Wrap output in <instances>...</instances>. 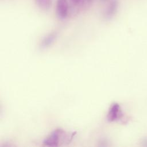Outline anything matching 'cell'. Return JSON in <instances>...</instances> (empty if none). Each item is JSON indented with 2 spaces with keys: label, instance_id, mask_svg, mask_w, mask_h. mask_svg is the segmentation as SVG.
<instances>
[{
  "label": "cell",
  "instance_id": "277c9868",
  "mask_svg": "<svg viewBox=\"0 0 147 147\" xmlns=\"http://www.w3.org/2000/svg\"><path fill=\"white\" fill-rule=\"evenodd\" d=\"M56 37L57 35L56 33H52L48 34L42 40L41 42V47L42 48H46L50 47L55 41Z\"/></svg>",
  "mask_w": 147,
  "mask_h": 147
},
{
  "label": "cell",
  "instance_id": "8992f818",
  "mask_svg": "<svg viewBox=\"0 0 147 147\" xmlns=\"http://www.w3.org/2000/svg\"><path fill=\"white\" fill-rule=\"evenodd\" d=\"M37 6L42 10H48L51 6L52 0H34Z\"/></svg>",
  "mask_w": 147,
  "mask_h": 147
},
{
  "label": "cell",
  "instance_id": "7a4b0ae2",
  "mask_svg": "<svg viewBox=\"0 0 147 147\" xmlns=\"http://www.w3.org/2000/svg\"><path fill=\"white\" fill-rule=\"evenodd\" d=\"M56 14L60 20L65 19L69 13L68 0H57L56 3Z\"/></svg>",
  "mask_w": 147,
  "mask_h": 147
},
{
  "label": "cell",
  "instance_id": "52a82bcc",
  "mask_svg": "<svg viewBox=\"0 0 147 147\" xmlns=\"http://www.w3.org/2000/svg\"><path fill=\"white\" fill-rule=\"evenodd\" d=\"M70 2L75 6H78L82 2V0H70Z\"/></svg>",
  "mask_w": 147,
  "mask_h": 147
},
{
  "label": "cell",
  "instance_id": "6da1fadb",
  "mask_svg": "<svg viewBox=\"0 0 147 147\" xmlns=\"http://www.w3.org/2000/svg\"><path fill=\"white\" fill-rule=\"evenodd\" d=\"M65 134L64 131L61 129H57L53 131L43 141L44 145L47 146H57L59 141L63 137Z\"/></svg>",
  "mask_w": 147,
  "mask_h": 147
},
{
  "label": "cell",
  "instance_id": "ba28073f",
  "mask_svg": "<svg viewBox=\"0 0 147 147\" xmlns=\"http://www.w3.org/2000/svg\"><path fill=\"white\" fill-rule=\"evenodd\" d=\"M88 1H91V0H88Z\"/></svg>",
  "mask_w": 147,
  "mask_h": 147
},
{
  "label": "cell",
  "instance_id": "5b68a950",
  "mask_svg": "<svg viewBox=\"0 0 147 147\" xmlns=\"http://www.w3.org/2000/svg\"><path fill=\"white\" fill-rule=\"evenodd\" d=\"M117 7V3L116 1H113L110 3V4L108 5L107 7L106 8V10L105 11V16L107 18H111L115 13Z\"/></svg>",
  "mask_w": 147,
  "mask_h": 147
},
{
  "label": "cell",
  "instance_id": "3957f363",
  "mask_svg": "<svg viewBox=\"0 0 147 147\" xmlns=\"http://www.w3.org/2000/svg\"><path fill=\"white\" fill-rule=\"evenodd\" d=\"M123 116L122 110L119 105L117 103L112 104L109 110L107 119L110 122H114L119 120Z\"/></svg>",
  "mask_w": 147,
  "mask_h": 147
}]
</instances>
